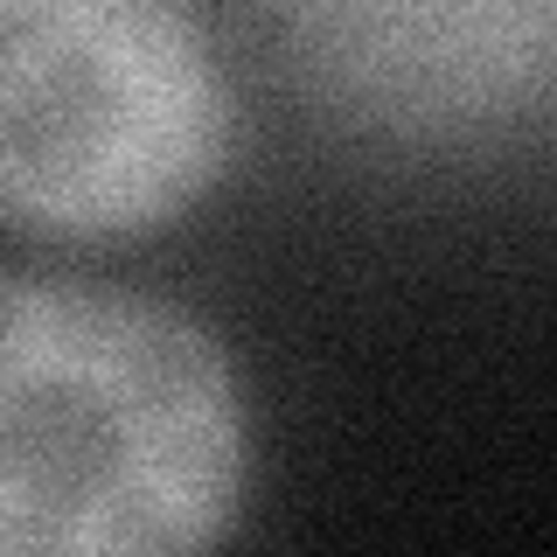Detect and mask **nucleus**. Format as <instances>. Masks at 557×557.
I'll return each instance as SVG.
<instances>
[{
  "mask_svg": "<svg viewBox=\"0 0 557 557\" xmlns=\"http://www.w3.org/2000/svg\"><path fill=\"white\" fill-rule=\"evenodd\" d=\"M244 481V391L196 313L0 272V557L202 550Z\"/></svg>",
  "mask_w": 557,
  "mask_h": 557,
  "instance_id": "1",
  "label": "nucleus"
},
{
  "mask_svg": "<svg viewBox=\"0 0 557 557\" xmlns=\"http://www.w3.org/2000/svg\"><path fill=\"white\" fill-rule=\"evenodd\" d=\"M231 161V84L182 0H0V216L112 244Z\"/></svg>",
  "mask_w": 557,
  "mask_h": 557,
  "instance_id": "2",
  "label": "nucleus"
},
{
  "mask_svg": "<svg viewBox=\"0 0 557 557\" xmlns=\"http://www.w3.org/2000/svg\"><path fill=\"white\" fill-rule=\"evenodd\" d=\"M321 49L397 112H460L509 91L544 49V0H307Z\"/></svg>",
  "mask_w": 557,
  "mask_h": 557,
  "instance_id": "3",
  "label": "nucleus"
}]
</instances>
